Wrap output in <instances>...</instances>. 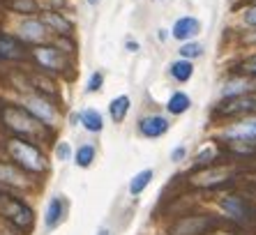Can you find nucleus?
<instances>
[{"mask_svg": "<svg viewBox=\"0 0 256 235\" xmlns=\"http://www.w3.org/2000/svg\"><path fill=\"white\" fill-rule=\"evenodd\" d=\"M0 120H2V124H5L7 130L14 132L18 138H26V141L42 138L46 134L44 127H48L42 120H37L28 108H21V106H2L0 108Z\"/></svg>", "mask_w": 256, "mask_h": 235, "instance_id": "f257e3e1", "label": "nucleus"}, {"mask_svg": "<svg viewBox=\"0 0 256 235\" xmlns=\"http://www.w3.org/2000/svg\"><path fill=\"white\" fill-rule=\"evenodd\" d=\"M7 152H10V157L14 159V164L18 168L28 170V173H44L48 168L46 157H44L42 150L32 141H26V138L14 136V138L7 141Z\"/></svg>", "mask_w": 256, "mask_h": 235, "instance_id": "f03ea898", "label": "nucleus"}, {"mask_svg": "<svg viewBox=\"0 0 256 235\" xmlns=\"http://www.w3.org/2000/svg\"><path fill=\"white\" fill-rule=\"evenodd\" d=\"M0 217L7 219L21 233H30L32 224H35V212L30 210L21 198L7 194L2 189H0Z\"/></svg>", "mask_w": 256, "mask_h": 235, "instance_id": "7ed1b4c3", "label": "nucleus"}, {"mask_svg": "<svg viewBox=\"0 0 256 235\" xmlns=\"http://www.w3.org/2000/svg\"><path fill=\"white\" fill-rule=\"evenodd\" d=\"M220 228V222L212 214H194V217H180L168 228V235H208Z\"/></svg>", "mask_w": 256, "mask_h": 235, "instance_id": "20e7f679", "label": "nucleus"}, {"mask_svg": "<svg viewBox=\"0 0 256 235\" xmlns=\"http://www.w3.org/2000/svg\"><path fill=\"white\" fill-rule=\"evenodd\" d=\"M220 203L238 224H242V226H254L256 224V206L252 200L242 198V196H224Z\"/></svg>", "mask_w": 256, "mask_h": 235, "instance_id": "39448f33", "label": "nucleus"}, {"mask_svg": "<svg viewBox=\"0 0 256 235\" xmlns=\"http://www.w3.org/2000/svg\"><path fill=\"white\" fill-rule=\"evenodd\" d=\"M32 58L37 60V65L48 72H62L65 70V58L56 46H37L32 48Z\"/></svg>", "mask_w": 256, "mask_h": 235, "instance_id": "423d86ee", "label": "nucleus"}, {"mask_svg": "<svg viewBox=\"0 0 256 235\" xmlns=\"http://www.w3.org/2000/svg\"><path fill=\"white\" fill-rule=\"evenodd\" d=\"M26 58H28V51H26L24 42L12 35H0V60L18 62V60H26Z\"/></svg>", "mask_w": 256, "mask_h": 235, "instance_id": "0eeeda50", "label": "nucleus"}, {"mask_svg": "<svg viewBox=\"0 0 256 235\" xmlns=\"http://www.w3.org/2000/svg\"><path fill=\"white\" fill-rule=\"evenodd\" d=\"M256 111V94H240V97H228L220 106L222 116H236V113H252Z\"/></svg>", "mask_w": 256, "mask_h": 235, "instance_id": "6e6552de", "label": "nucleus"}, {"mask_svg": "<svg viewBox=\"0 0 256 235\" xmlns=\"http://www.w3.org/2000/svg\"><path fill=\"white\" fill-rule=\"evenodd\" d=\"M32 116L37 118V120H42L44 124H51L56 122V111H54V106H48L46 100H42V97H30L28 100V106H26Z\"/></svg>", "mask_w": 256, "mask_h": 235, "instance_id": "1a4fd4ad", "label": "nucleus"}, {"mask_svg": "<svg viewBox=\"0 0 256 235\" xmlns=\"http://www.w3.org/2000/svg\"><path fill=\"white\" fill-rule=\"evenodd\" d=\"M65 212H67L65 198H62V196H54L51 203H48V208H46V219H44L48 228H56V226L65 219Z\"/></svg>", "mask_w": 256, "mask_h": 235, "instance_id": "9d476101", "label": "nucleus"}, {"mask_svg": "<svg viewBox=\"0 0 256 235\" xmlns=\"http://www.w3.org/2000/svg\"><path fill=\"white\" fill-rule=\"evenodd\" d=\"M138 130H141L143 136L155 138V136H162L168 130V122H166V118H162V116H150V118H143Z\"/></svg>", "mask_w": 256, "mask_h": 235, "instance_id": "9b49d317", "label": "nucleus"}, {"mask_svg": "<svg viewBox=\"0 0 256 235\" xmlns=\"http://www.w3.org/2000/svg\"><path fill=\"white\" fill-rule=\"evenodd\" d=\"M198 30H201V24H198L194 16H185L180 18V21H176V26H173V37L176 40H192V37L198 35Z\"/></svg>", "mask_w": 256, "mask_h": 235, "instance_id": "f8f14e48", "label": "nucleus"}, {"mask_svg": "<svg viewBox=\"0 0 256 235\" xmlns=\"http://www.w3.org/2000/svg\"><path fill=\"white\" fill-rule=\"evenodd\" d=\"M42 24L48 26V28H54L58 35H70L72 32V24L58 12H44L42 14Z\"/></svg>", "mask_w": 256, "mask_h": 235, "instance_id": "ddd939ff", "label": "nucleus"}, {"mask_svg": "<svg viewBox=\"0 0 256 235\" xmlns=\"http://www.w3.org/2000/svg\"><path fill=\"white\" fill-rule=\"evenodd\" d=\"M21 37L28 42H42L46 37V26L42 21H24L21 24Z\"/></svg>", "mask_w": 256, "mask_h": 235, "instance_id": "4468645a", "label": "nucleus"}, {"mask_svg": "<svg viewBox=\"0 0 256 235\" xmlns=\"http://www.w3.org/2000/svg\"><path fill=\"white\" fill-rule=\"evenodd\" d=\"M0 182L16 184V187H21V184H26V176H24V170L18 168V166H14V164H0Z\"/></svg>", "mask_w": 256, "mask_h": 235, "instance_id": "2eb2a0df", "label": "nucleus"}, {"mask_svg": "<svg viewBox=\"0 0 256 235\" xmlns=\"http://www.w3.org/2000/svg\"><path fill=\"white\" fill-rule=\"evenodd\" d=\"M226 136L231 141H244V138H256V122H242L236 124L226 132Z\"/></svg>", "mask_w": 256, "mask_h": 235, "instance_id": "dca6fc26", "label": "nucleus"}, {"mask_svg": "<svg viewBox=\"0 0 256 235\" xmlns=\"http://www.w3.org/2000/svg\"><path fill=\"white\" fill-rule=\"evenodd\" d=\"M108 111H111V118H114L116 122H122L127 116V111H130V97H116L114 102H111V106H108Z\"/></svg>", "mask_w": 256, "mask_h": 235, "instance_id": "f3484780", "label": "nucleus"}, {"mask_svg": "<svg viewBox=\"0 0 256 235\" xmlns=\"http://www.w3.org/2000/svg\"><path fill=\"white\" fill-rule=\"evenodd\" d=\"M171 74H173V78H178V81H190L192 74H194L192 62H187V60H178V62H173Z\"/></svg>", "mask_w": 256, "mask_h": 235, "instance_id": "a211bd4d", "label": "nucleus"}, {"mask_svg": "<svg viewBox=\"0 0 256 235\" xmlns=\"http://www.w3.org/2000/svg\"><path fill=\"white\" fill-rule=\"evenodd\" d=\"M81 122H84V127L88 132H102V116L97 111H92V108L81 113Z\"/></svg>", "mask_w": 256, "mask_h": 235, "instance_id": "6ab92c4d", "label": "nucleus"}, {"mask_svg": "<svg viewBox=\"0 0 256 235\" xmlns=\"http://www.w3.org/2000/svg\"><path fill=\"white\" fill-rule=\"evenodd\" d=\"M150 180H152V170H141V173H138V176H134V180L130 182V192L134 196L141 194L143 189L150 184Z\"/></svg>", "mask_w": 256, "mask_h": 235, "instance_id": "aec40b11", "label": "nucleus"}, {"mask_svg": "<svg viewBox=\"0 0 256 235\" xmlns=\"http://www.w3.org/2000/svg\"><path fill=\"white\" fill-rule=\"evenodd\" d=\"M171 113H176V116H180V113H185L187 108H190V97L187 94H182V92H176L168 100V106H166Z\"/></svg>", "mask_w": 256, "mask_h": 235, "instance_id": "412c9836", "label": "nucleus"}, {"mask_svg": "<svg viewBox=\"0 0 256 235\" xmlns=\"http://www.w3.org/2000/svg\"><path fill=\"white\" fill-rule=\"evenodd\" d=\"M5 5L10 7V10H14V12H18V14H35L37 12L35 0H7Z\"/></svg>", "mask_w": 256, "mask_h": 235, "instance_id": "4be33fe9", "label": "nucleus"}, {"mask_svg": "<svg viewBox=\"0 0 256 235\" xmlns=\"http://www.w3.org/2000/svg\"><path fill=\"white\" fill-rule=\"evenodd\" d=\"M92 157H95V148L92 146H81L76 150V164L81 166V168H88Z\"/></svg>", "mask_w": 256, "mask_h": 235, "instance_id": "5701e85b", "label": "nucleus"}, {"mask_svg": "<svg viewBox=\"0 0 256 235\" xmlns=\"http://www.w3.org/2000/svg\"><path fill=\"white\" fill-rule=\"evenodd\" d=\"M236 72H240V74H244V76H254L256 78V56H252V58H244L242 62L236 67Z\"/></svg>", "mask_w": 256, "mask_h": 235, "instance_id": "b1692460", "label": "nucleus"}, {"mask_svg": "<svg viewBox=\"0 0 256 235\" xmlns=\"http://www.w3.org/2000/svg\"><path fill=\"white\" fill-rule=\"evenodd\" d=\"M201 53H203V46L201 44H194V42L185 44V46L180 48V56H182V58H198Z\"/></svg>", "mask_w": 256, "mask_h": 235, "instance_id": "393cba45", "label": "nucleus"}, {"mask_svg": "<svg viewBox=\"0 0 256 235\" xmlns=\"http://www.w3.org/2000/svg\"><path fill=\"white\" fill-rule=\"evenodd\" d=\"M214 159V152L212 150H203L201 154L196 157V168H203V166H210Z\"/></svg>", "mask_w": 256, "mask_h": 235, "instance_id": "a878e982", "label": "nucleus"}, {"mask_svg": "<svg viewBox=\"0 0 256 235\" xmlns=\"http://www.w3.org/2000/svg\"><path fill=\"white\" fill-rule=\"evenodd\" d=\"M102 81H104V76H102L100 72H95L92 76H90V83H88V92H95V90L102 88Z\"/></svg>", "mask_w": 256, "mask_h": 235, "instance_id": "bb28decb", "label": "nucleus"}, {"mask_svg": "<svg viewBox=\"0 0 256 235\" xmlns=\"http://www.w3.org/2000/svg\"><path fill=\"white\" fill-rule=\"evenodd\" d=\"M242 18H244V24L247 26H256V5L250 7V10L242 14Z\"/></svg>", "mask_w": 256, "mask_h": 235, "instance_id": "cd10ccee", "label": "nucleus"}, {"mask_svg": "<svg viewBox=\"0 0 256 235\" xmlns=\"http://www.w3.org/2000/svg\"><path fill=\"white\" fill-rule=\"evenodd\" d=\"M56 154H58L60 159H67L70 157V146H67V143H60V146L56 148Z\"/></svg>", "mask_w": 256, "mask_h": 235, "instance_id": "c85d7f7f", "label": "nucleus"}, {"mask_svg": "<svg viewBox=\"0 0 256 235\" xmlns=\"http://www.w3.org/2000/svg\"><path fill=\"white\" fill-rule=\"evenodd\" d=\"M182 154H185V150H182V148H178V150L173 152V159H180V157H182Z\"/></svg>", "mask_w": 256, "mask_h": 235, "instance_id": "c756f323", "label": "nucleus"}, {"mask_svg": "<svg viewBox=\"0 0 256 235\" xmlns=\"http://www.w3.org/2000/svg\"><path fill=\"white\" fill-rule=\"evenodd\" d=\"M100 235H108V230H106V228H102V230H100Z\"/></svg>", "mask_w": 256, "mask_h": 235, "instance_id": "7c9ffc66", "label": "nucleus"}, {"mask_svg": "<svg viewBox=\"0 0 256 235\" xmlns=\"http://www.w3.org/2000/svg\"><path fill=\"white\" fill-rule=\"evenodd\" d=\"M88 2H90V5H97V2H100V0H88Z\"/></svg>", "mask_w": 256, "mask_h": 235, "instance_id": "2f4dec72", "label": "nucleus"}, {"mask_svg": "<svg viewBox=\"0 0 256 235\" xmlns=\"http://www.w3.org/2000/svg\"><path fill=\"white\" fill-rule=\"evenodd\" d=\"M252 40H254V42H256V37H252Z\"/></svg>", "mask_w": 256, "mask_h": 235, "instance_id": "473e14b6", "label": "nucleus"}]
</instances>
